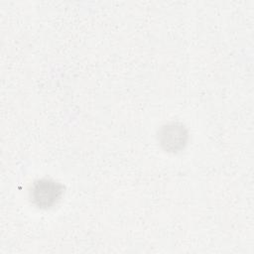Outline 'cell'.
<instances>
[{
  "mask_svg": "<svg viewBox=\"0 0 254 254\" xmlns=\"http://www.w3.org/2000/svg\"><path fill=\"white\" fill-rule=\"evenodd\" d=\"M62 190L58 184L48 180H42L35 184L33 198L40 207H49L61 195Z\"/></svg>",
  "mask_w": 254,
  "mask_h": 254,
  "instance_id": "obj_1",
  "label": "cell"
}]
</instances>
